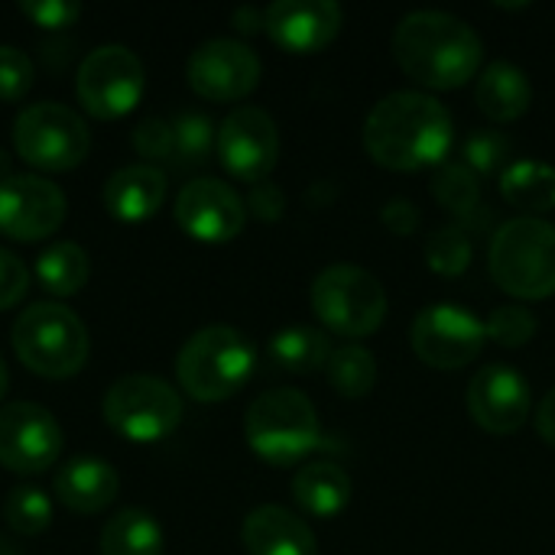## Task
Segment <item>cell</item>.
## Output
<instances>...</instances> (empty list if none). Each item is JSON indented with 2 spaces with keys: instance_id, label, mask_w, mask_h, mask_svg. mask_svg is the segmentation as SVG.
Here are the masks:
<instances>
[{
  "instance_id": "d6986e66",
  "label": "cell",
  "mask_w": 555,
  "mask_h": 555,
  "mask_svg": "<svg viewBox=\"0 0 555 555\" xmlns=\"http://www.w3.org/2000/svg\"><path fill=\"white\" fill-rule=\"evenodd\" d=\"M52 491L62 507L75 514H101L120 494V475L111 462L98 455H75L62 468H55Z\"/></svg>"
},
{
  "instance_id": "e0dca14e",
  "label": "cell",
  "mask_w": 555,
  "mask_h": 555,
  "mask_svg": "<svg viewBox=\"0 0 555 555\" xmlns=\"http://www.w3.org/2000/svg\"><path fill=\"white\" fill-rule=\"evenodd\" d=\"M530 384L511 364H488L468 384L472 420L494 436H514L530 420Z\"/></svg>"
},
{
  "instance_id": "ac0fdd59",
  "label": "cell",
  "mask_w": 555,
  "mask_h": 555,
  "mask_svg": "<svg viewBox=\"0 0 555 555\" xmlns=\"http://www.w3.org/2000/svg\"><path fill=\"white\" fill-rule=\"evenodd\" d=\"M345 13L335 0H276L263 10L267 36L286 52H319L341 33Z\"/></svg>"
},
{
  "instance_id": "5bb4252c",
  "label": "cell",
  "mask_w": 555,
  "mask_h": 555,
  "mask_svg": "<svg viewBox=\"0 0 555 555\" xmlns=\"http://www.w3.org/2000/svg\"><path fill=\"white\" fill-rule=\"evenodd\" d=\"M218 159L221 166L241 179V182H263L270 179L276 159H280V130L276 120L254 104L234 107L218 124Z\"/></svg>"
},
{
  "instance_id": "8fae6325",
  "label": "cell",
  "mask_w": 555,
  "mask_h": 555,
  "mask_svg": "<svg viewBox=\"0 0 555 555\" xmlns=\"http://www.w3.org/2000/svg\"><path fill=\"white\" fill-rule=\"evenodd\" d=\"M410 341L423 364L436 371H459L485 351L488 332L472 309L455 302H436L413 319Z\"/></svg>"
},
{
  "instance_id": "5b68a950",
  "label": "cell",
  "mask_w": 555,
  "mask_h": 555,
  "mask_svg": "<svg viewBox=\"0 0 555 555\" xmlns=\"http://www.w3.org/2000/svg\"><path fill=\"white\" fill-rule=\"evenodd\" d=\"M494 283L517 299H550L555 293V224L537 215L504 221L488 250Z\"/></svg>"
},
{
  "instance_id": "cb8c5ba5",
  "label": "cell",
  "mask_w": 555,
  "mask_h": 555,
  "mask_svg": "<svg viewBox=\"0 0 555 555\" xmlns=\"http://www.w3.org/2000/svg\"><path fill=\"white\" fill-rule=\"evenodd\" d=\"M433 195L468 234L491 224V211L481 202V176H475L465 163H442L433 179Z\"/></svg>"
},
{
  "instance_id": "ee69618b",
  "label": "cell",
  "mask_w": 555,
  "mask_h": 555,
  "mask_svg": "<svg viewBox=\"0 0 555 555\" xmlns=\"http://www.w3.org/2000/svg\"><path fill=\"white\" fill-rule=\"evenodd\" d=\"M0 555H20V550H16L7 537H0Z\"/></svg>"
},
{
  "instance_id": "d6a6232c",
  "label": "cell",
  "mask_w": 555,
  "mask_h": 555,
  "mask_svg": "<svg viewBox=\"0 0 555 555\" xmlns=\"http://www.w3.org/2000/svg\"><path fill=\"white\" fill-rule=\"evenodd\" d=\"M511 159V140L507 133L494 130V127H481L465 140V166L475 176H498L507 169Z\"/></svg>"
},
{
  "instance_id": "7a4b0ae2",
  "label": "cell",
  "mask_w": 555,
  "mask_h": 555,
  "mask_svg": "<svg viewBox=\"0 0 555 555\" xmlns=\"http://www.w3.org/2000/svg\"><path fill=\"white\" fill-rule=\"evenodd\" d=\"M393 59L413 81L446 91L478 75L485 42L449 10H413L393 29Z\"/></svg>"
},
{
  "instance_id": "8992f818",
  "label": "cell",
  "mask_w": 555,
  "mask_h": 555,
  "mask_svg": "<svg viewBox=\"0 0 555 555\" xmlns=\"http://www.w3.org/2000/svg\"><path fill=\"white\" fill-rule=\"evenodd\" d=\"M244 436L250 449L270 465H296L322 442V426L312 400L299 390H267L244 416Z\"/></svg>"
},
{
  "instance_id": "8d00e7d4",
  "label": "cell",
  "mask_w": 555,
  "mask_h": 555,
  "mask_svg": "<svg viewBox=\"0 0 555 555\" xmlns=\"http://www.w3.org/2000/svg\"><path fill=\"white\" fill-rule=\"evenodd\" d=\"M20 13L42 29H65L81 16L78 0H20Z\"/></svg>"
},
{
  "instance_id": "d590c367",
  "label": "cell",
  "mask_w": 555,
  "mask_h": 555,
  "mask_svg": "<svg viewBox=\"0 0 555 555\" xmlns=\"http://www.w3.org/2000/svg\"><path fill=\"white\" fill-rule=\"evenodd\" d=\"M33 59L16 46H0V101H20L33 88Z\"/></svg>"
},
{
  "instance_id": "b9f144b4",
  "label": "cell",
  "mask_w": 555,
  "mask_h": 555,
  "mask_svg": "<svg viewBox=\"0 0 555 555\" xmlns=\"http://www.w3.org/2000/svg\"><path fill=\"white\" fill-rule=\"evenodd\" d=\"M231 23L241 33H257V29H263V10H257V7H237L231 13Z\"/></svg>"
},
{
  "instance_id": "f35d334b",
  "label": "cell",
  "mask_w": 555,
  "mask_h": 555,
  "mask_svg": "<svg viewBox=\"0 0 555 555\" xmlns=\"http://www.w3.org/2000/svg\"><path fill=\"white\" fill-rule=\"evenodd\" d=\"M247 211H254L260 221H280L283 211H286V195H283V189H280L276 182H270V179L250 185Z\"/></svg>"
},
{
  "instance_id": "4fadbf2b",
  "label": "cell",
  "mask_w": 555,
  "mask_h": 555,
  "mask_svg": "<svg viewBox=\"0 0 555 555\" xmlns=\"http://www.w3.org/2000/svg\"><path fill=\"white\" fill-rule=\"evenodd\" d=\"M65 192L39 172H10L0 179V234L10 241H42L65 221Z\"/></svg>"
},
{
  "instance_id": "f1b7e54d",
  "label": "cell",
  "mask_w": 555,
  "mask_h": 555,
  "mask_svg": "<svg viewBox=\"0 0 555 555\" xmlns=\"http://www.w3.org/2000/svg\"><path fill=\"white\" fill-rule=\"evenodd\" d=\"M325 374L341 397L358 400V397H367L377 384V358L364 345L348 341V345L332 351Z\"/></svg>"
},
{
  "instance_id": "60d3db41",
  "label": "cell",
  "mask_w": 555,
  "mask_h": 555,
  "mask_svg": "<svg viewBox=\"0 0 555 555\" xmlns=\"http://www.w3.org/2000/svg\"><path fill=\"white\" fill-rule=\"evenodd\" d=\"M537 433L543 436V442L555 446V390H550L537 406Z\"/></svg>"
},
{
  "instance_id": "44dd1931",
  "label": "cell",
  "mask_w": 555,
  "mask_h": 555,
  "mask_svg": "<svg viewBox=\"0 0 555 555\" xmlns=\"http://www.w3.org/2000/svg\"><path fill=\"white\" fill-rule=\"evenodd\" d=\"M241 543L247 555H315L312 527L280 504L254 507L244 517Z\"/></svg>"
},
{
  "instance_id": "484cf974",
  "label": "cell",
  "mask_w": 555,
  "mask_h": 555,
  "mask_svg": "<svg viewBox=\"0 0 555 555\" xmlns=\"http://www.w3.org/2000/svg\"><path fill=\"white\" fill-rule=\"evenodd\" d=\"M332 351L335 348H332L328 335L319 332V328H309V325H289V328H280L270 338V361L280 371H289V374L325 371Z\"/></svg>"
},
{
  "instance_id": "3957f363",
  "label": "cell",
  "mask_w": 555,
  "mask_h": 555,
  "mask_svg": "<svg viewBox=\"0 0 555 555\" xmlns=\"http://www.w3.org/2000/svg\"><path fill=\"white\" fill-rule=\"evenodd\" d=\"M257 351L241 328L205 325L185 338L176 354L179 387L198 403H221L234 397L254 374Z\"/></svg>"
},
{
  "instance_id": "83f0119b",
  "label": "cell",
  "mask_w": 555,
  "mask_h": 555,
  "mask_svg": "<svg viewBox=\"0 0 555 555\" xmlns=\"http://www.w3.org/2000/svg\"><path fill=\"white\" fill-rule=\"evenodd\" d=\"M501 195L524 211H553L555 166L543 159H517L501 172Z\"/></svg>"
},
{
  "instance_id": "ab89813d",
  "label": "cell",
  "mask_w": 555,
  "mask_h": 555,
  "mask_svg": "<svg viewBox=\"0 0 555 555\" xmlns=\"http://www.w3.org/2000/svg\"><path fill=\"white\" fill-rule=\"evenodd\" d=\"M420 218H423V215H420L416 202H410V198H403V195H393V198L384 205V211H380L384 228L393 231V234H400V237L413 234V231L420 228Z\"/></svg>"
},
{
  "instance_id": "7bdbcfd3",
  "label": "cell",
  "mask_w": 555,
  "mask_h": 555,
  "mask_svg": "<svg viewBox=\"0 0 555 555\" xmlns=\"http://www.w3.org/2000/svg\"><path fill=\"white\" fill-rule=\"evenodd\" d=\"M7 384H10V374H7V364H3V358H0V400H3V393H7Z\"/></svg>"
},
{
  "instance_id": "e575fe53",
  "label": "cell",
  "mask_w": 555,
  "mask_h": 555,
  "mask_svg": "<svg viewBox=\"0 0 555 555\" xmlns=\"http://www.w3.org/2000/svg\"><path fill=\"white\" fill-rule=\"evenodd\" d=\"M133 150L150 166L166 163V159H176V130H172V120H166V117H143L133 127Z\"/></svg>"
},
{
  "instance_id": "6da1fadb",
  "label": "cell",
  "mask_w": 555,
  "mask_h": 555,
  "mask_svg": "<svg viewBox=\"0 0 555 555\" xmlns=\"http://www.w3.org/2000/svg\"><path fill=\"white\" fill-rule=\"evenodd\" d=\"M452 140L455 124L449 107L426 91H393L364 120V150L374 163L397 172L442 166Z\"/></svg>"
},
{
  "instance_id": "4316f807",
  "label": "cell",
  "mask_w": 555,
  "mask_h": 555,
  "mask_svg": "<svg viewBox=\"0 0 555 555\" xmlns=\"http://www.w3.org/2000/svg\"><path fill=\"white\" fill-rule=\"evenodd\" d=\"M36 276L46 286L49 296L68 299L85 289L91 276V260L81 244L75 241H55L36 257Z\"/></svg>"
},
{
  "instance_id": "f546056e",
  "label": "cell",
  "mask_w": 555,
  "mask_h": 555,
  "mask_svg": "<svg viewBox=\"0 0 555 555\" xmlns=\"http://www.w3.org/2000/svg\"><path fill=\"white\" fill-rule=\"evenodd\" d=\"M3 524L20 537H39L52 524V501L36 485H16L3 498Z\"/></svg>"
},
{
  "instance_id": "7c38bea8",
  "label": "cell",
  "mask_w": 555,
  "mask_h": 555,
  "mask_svg": "<svg viewBox=\"0 0 555 555\" xmlns=\"http://www.w3.org/2000/svg\"><path fill=\"white\" fill-rule=\"evenodd\" d=\"M65 436L59 420L29 400L0 406V465L16 475H42L62 455Z\"/></svg>"
},
{
  "instance_id": "1f68e13d",
  "label": "cell",
  "mask_w": 555,
  "mask_h": 555,
  "mask_svg": "<svg viewBox=\"0 0 555 555\" xmlns=\"http://www.w3.org/2000/svg\"><path fill=\"white\" fill-rule=\"evenodd\" d=\"M472 234L462 224H446L436 228L426 241V263L439 276H459L472 267Z\"/></svg>"
},
{
  "instance_id": "836d02e7",
  "label": "cell",
  "mask_w": 555,
  "mask_h": 555,
  "mask_svg": "<svg viewBox=\"0 0 555 555\" xmlns=\"http://www.w3.org/2000/svg\"><path fill=\"white\" fill-rule=\"evenodd\" d=\"M537 315L524 306H498L485 319V332L494 345L501 348H524L537 335Z\"/></svg>"
},
{
  "instance_id": "4dcf8cb0",
  "label": "cell",
  "mask_w": 555,
  "mask_h": 555,
  "mask_svg": "<svg viewBox=\"0 0 555 555\" xmlns=\"http://www.w3.org/2000/svg\"><path fill=\"white\" fill-rule=\"evenodd\" d=\"M172 130H176V163L179 166H198L218 146V127L202 111H182L172 120Z\"/></svg>"
},
{
  "instance_id": "2e32d148",
  "label": "cell",
  "mask_w": 555,
  "mask_h": 555,
  "mask_svg": "<svg viewBox=\"0 0 555 555\" xmlns=\"http://www.w3.org/2000/svg\"><path fill=\"white\" fill-rule=\"evenodd\" d=\"M176 224L205 244H224L234 241L247 224V202L241 192L215 176L192 179L176 195Z\"/></svg>"
},
{
  "instance_id": "9c48e42d",
  "label": "cell",
  "mask_w": 555,
  "mask_h": 555,
  "mask_svg": "<svg viewBox=\"0 0 555 555\" xmlns=\"http://www.w3.org/2000/svg\"><path fill=\"white\" fill-rule=\"evenodd\" d=\"M182 397L153 374H127L114 380L101 400L104 423L137 446H153L172 436L182 423Z\"/></svg>"
},
{
  "instance_id": "277c9868",
  "label": "cell",
  "mask_w": 555,
  "mask_h": 555,
  "mask_svg": "<svg viewBox=\"0 0 555 555\" xmlns=\"http://www.w3.org/2000/svg\"><path fill=\"white\" fill-rule=\"evenodd\" d=\"M13 351L39 377L65 380L88 364L91 338L85 322L62 302H33L26 306L10 332Z\"/></svg>"
},
{
  "instance_id": "7402d4cb",
  "label": "cell",
  "mask_w": 555,
  "mask_h": 555,
  "mask_svg": "<svg viewBox=\"0 0 555 555\" xmlns=\"http://www.w3.org/2000/svg\"><path fill=\"white\" fill-rule=\"evenodd\" d=\"M475 104L481 107L485 117H491L498 124H511V120L524 117L530 111V104H533L530 75L520 65L507 62V59H494L478 75Z\"/></svg>"
},
{
  "instance_id": "52a82bcc",
  "label": "cell",
  "mask_w": 555,
  "mask_h": 555,
  "mask_svg": "<svg viewBox=\"0 0 555 555\" xmlns=\"http://www.w3.org/2000/svg\"><path fill=\"white\" fill-rule=\"evenodd\" d=\"M312 312L341 338H364L387 319V293L380 280L354 263H332L312 280Z\"/></svg>"
},
{
  "instance_id": "9a60e30c",
  "label": "cell",
  "mask_w": 555,
  "mask_h": 555,
  "mask_svg": "<svg viewBox=\"0 0 555 555\" xmlns=\"http://www.w3.org/2000/svg\"><path fill=\"white\" fill-rule=\"evenodd\" d=\"M260 55L241 42V39H208L195 46V52L185 62V78L195 94L208 101H241L247 98L260 81Z\"/></svg>"
},
{
  "instance_id": "74e56055",
  "label": "cell",
  "mask_w": 555,
  "mask_h": 555,
  "mask_svg": "<svg viewBox=\"0 0 555 555\" xmlns=\"http://www.w3.org/2000/svg\"><path fill=\"white\" fill-rule=\"evenodd\" d=\"M26 289H29V270H26V263L13 250L0 247V312L3 309H13L16 302H23Z\"/></svg>"
},
{
  "instance_id": "603a6c76",
  "label": "cell",
  "mask_w": 555,
  "mask_h": 555,
  "mask_svg": "<svg viewBox=\"0 0 555 555\" xmlns=\"http://www.w3.org/2000/svg\"><path fill=\"white\" fill-rule=\"evenodd\" d=\"M351 491H354L351 475L335 462H312V465L299 468L296 478H293L296 504L306 514L322 517V520L341 514L351 504Z\"/></svg>"
},
{
  "instance_id": "ffe728a7",
  "label": "cell",
  "mask_w": 555,
  "mask_h": 555,
  "mask_svg": "<svg viewBox=\"0 0 555 555\" xmlns=\"http://www.w3.org/2000/svg\"><path fill=\"white\" fill-rule=\"evenodd\" d=\"M166 198V172L150 163H130L107 176L101 189V202L111 218L137 224L159 211Z\"/></svg>"
},
{
  "instance_id": "d4e9b609",
  "label": "cell",
  "mask_w": 555,
  "mask_h": 555,
  "mask_svg": "<svg viewBox=\"0 0 555 555\" xmlns=\"http://www.w3.org/2000/svg\"><path fill=\"white\" fill-rule=\"evenodd\" d=\"M101 555H163V527L143 507H124L104 520L98 537Z\"/></svg>"
},
{
  "instance_id": "30bf717a",
  "label": "cell",
  "mask_w": 555,
  "mask_h": 555,
  "mask_svg": "<svg viewBox=\"0 0 555 555\" xmlns=\"http://www.w3.org/2000/svg\"><path fill=\"white\" fill-rule=\"evenodd\" d=\"M146 91V68L130 46L107 42L91 49L75 72V94L91 117L114 120L140 104Z\"/></svg>"
},
{
  "instance_id": "ba28073f",
  "label": "cell",
  "mask_w": 555,
  "mask_h": 555,
  "mask_svg": "<svg viewBox=\"0 0 555 555\" xmlns=\"http://www.w3.org/2000/svg\"><path fill=\"white\" fill-rule=\"evenodd\" d=\"M13 150L33 169L68 172L85 163L91 150V130L75 107L62 101H36L13 120Z\"/></svg>"
}]
</instances>
